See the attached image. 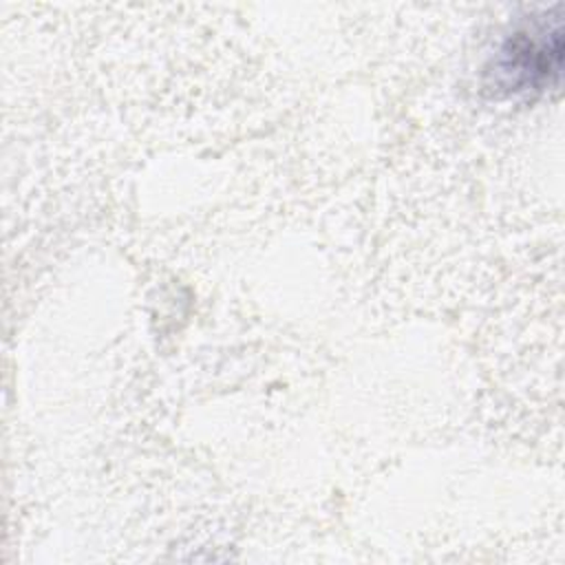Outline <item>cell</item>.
<instances>
[{"label": "cell", "instance_id": "obj_1", "mask_svg": "<svg viewBox=\"0 0 565 565\" xmlns=\"http://www.w3.org/2000/svg\"><path fill=\"white\" fill-rule=\"evenodd\" d=\"M563 68L558 13L530 15L514 26L483 66V88L494 97H532L556 88Z\"/></svg>", "mask_w": 565, "mask_h": 565}]
</instances>
